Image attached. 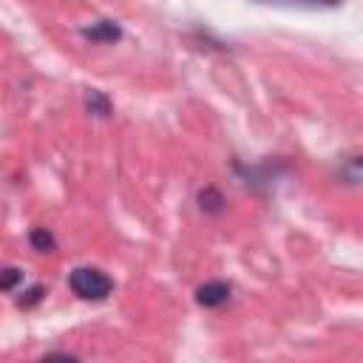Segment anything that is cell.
Instances as JSON below:
<instances>
[{"label": "cell", "mask_w": 363, "mask_h": 363, "mask_svg": "<svg viewBox=\"0 0 363 363\" xmlns=\"http://www.w3.org/2000/svg\"><path fill=\"white\" fill-rule=\"evenodd\" d=\"M20 278H23V272H20V269H14V267H9V269H6V275H3V289L9 292V289L14 286V281H20Z\"/></svg>", "instance_id": "cell-8"}, {"label": "cell", "mask_w": 363, "mask_h": 363, "mask_svg": "<svg viewBox=\"0 0 363 363\" xmlns=\"http://www.w3.org/2000/svg\"><path fill=\"white\" fill-rule=\"evenodd\" d=\"M82 34L91 37V40H96V43H113V40L122 37V31H119V26L113 20H96L88 28H82Z\"/></svg>", "instance_id": "cell-3"}, {"label": "cell", "mask_w": 363, "mask_h": 363, "mask_svg": "<svg viewBox=\"0 0 363 363\" xmlns=\"http://www.w3.org/2000/svg\"><path fill=\"white\" fill-rule=\"evenodd\" d=\"M28 241H31V247H34L37 252H51V250H54V235H51L45 227H34L31 235H28Z\"/></svg>", "instance_id": "cell-4"}, {"label": "cell", "mask_w": 363, "mask_h": 363, "mask_svg": "<svg viewBox=\"0 0 363 363\" xmlns=\"http://www.w3.org/2000/svg\"><path fill=\"white\" fill-rule=\"evenodd\" d=\"M278 3H295V6H306V9H335L343 0H278Z\"/></svg>", "instance_id": "cell-7"}, {"label": "cell", "mask_w": 363, "mask_h": 363, "mask_svg": "<svg viewBox=\"0 0 363 363\" xmlns=\"http://www.w3.org/2000/svg\"><path fill=\"white\" fill-rule=\"evenodd\" d=\"M227 298H230V284H224V281H210V284L199 286V292H196V301L201 306H221V303H227Z\"/></svg>", "instance_id": "cell-2"}, {"label": "cell", "mask_w": 363, "mask_h": 363, "mask_svg": "<svg viewBox=\"0 0 363 363\" xmlns=\"http://www.w3.org/2000/svg\"><path fill=\"white\" fill-rule=\"evenodd\" d=\"M221 204H224V199L213 190V187H207L204 193H201V210H210V213H218L221 210Z\"/></svg>", "instance_id": "cell-6"}, {"label": "cell", "mask_w": 363, "mask_h": 363, "mask_svg": "<svg viewBox=\"0 0 363 363\" xmlns=\"http://www.w3.org/2000/svg\"><path fill=\"white\" fill-rule=\"evenodd\" d=\"M352 164H354V167H357V170H363V156H357V159H354V162H352Z\"/></svg>", "instance_id": "cell-9"}, {"label": "cell", "mask_w": 363, "mask_h": 363, "mask_svg": "<svg viewBox=\"0 0 363 363\" xmlns=\"http://www.w3.org/2000/svg\"><path fill=\"white\" fill-rule=\"evenodd\" d=\"M68 286L82 301H102V298H108L113 292V281L96 267H77L68 275Z\"/></svg>", "instance_id": "cell-1"}, {"label": "cell", "mask_w": 363, "mask_h": 363, "mask_svg": "<svg viewBox=\"0 0 363 363\" xmlns=\"http://www.w3.org/2000/svg\"><path fill=\"white\" fill-rule=\"evenodd\" d=\"M88 108H91V113H96V116H108V113H111V102H108V96L99 94V91H91V94H88Z\"/></svg>", "instance_id": "cell-5"}]
</instances>
